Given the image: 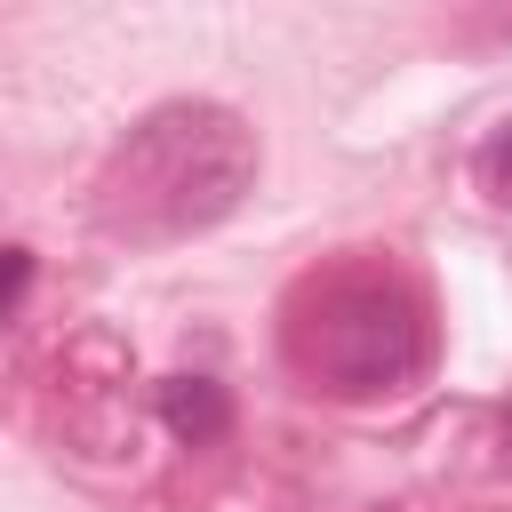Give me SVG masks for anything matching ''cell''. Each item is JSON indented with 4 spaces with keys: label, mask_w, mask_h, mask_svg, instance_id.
Wrapping results in <instances>:
<instances>
[{
    "label": "cell",
    "mask_w": 512,
    "mask_h": 512,
    "mask_svg": "<svg viewBox=\"0 0 512 512\" xmlns=\"http://www.w3.org/2000/svg\"><path fill=\"white\" fill-rule=\"evenodd\" d=\"M480 192H488V200H512V120L480 144Z\"/></svg>",
    "instance_id": "4"
},
{
    "label": "cell",
    "mask_w": 512,
    "mask_h": 512,
    "mask_svg": "<svg viewBox=\"0 0 512 512\" xmlns=\"http://www.w3.org/2000/svg\"><path fill=\"white\" fill-rule=\"evenodd\" d=\"M288 360L328 400H376L424 376L432 328L408 280L328 272V280H304V296L288 304Z\"/></svg>",
    "instance_id": "2"
},
{
    "label": "cell",
    "mask_w": 512,
    "mask_h": 512,
    "mask_svg": "<svg viewBox=\"0 0 512 512\" xmlns=\"http://www.w3.org/2000/svg\"><path fill=\"white\" fill-rule=\"evenodd\" d=\"M160 416H168V432L192 440V448H208V440L232 432V400H224L216 376H168V384H160Z\"/></svg>",
    "instance_id": "3"
},
{
    "label": "cell",
    "mask_w": 512,
    "mask_h": 512,
    "mask_svg": "<svg viewBox=\"0 0 512 512\" xmlns=\"http://www.w3.org/2000/svg\"><path fill=\"white\" fill-rule=\"evenodd\" d=\"M248 192L256 128L216 96H168L104 152L88 184V224L112 248H176L192 232H216Z\"/></svg>",
    "instance_id": "1"
},
{
    "label": "cell",
    "mask_w": 512,
    "mask_h": 512,
    "mask_svg": "<svg viewBox=\"0 0 512 512\" xmlns=\"http://www.w3.org/2000/svg\"><path fill=\"white\" fill-rule=\"evenodd\" d=\"M24 288H32V256H24V248H8V240H0V320H8V312H16V304H24Z\"/></svg>",
    "instance_id": "5"
}]
</instances>
